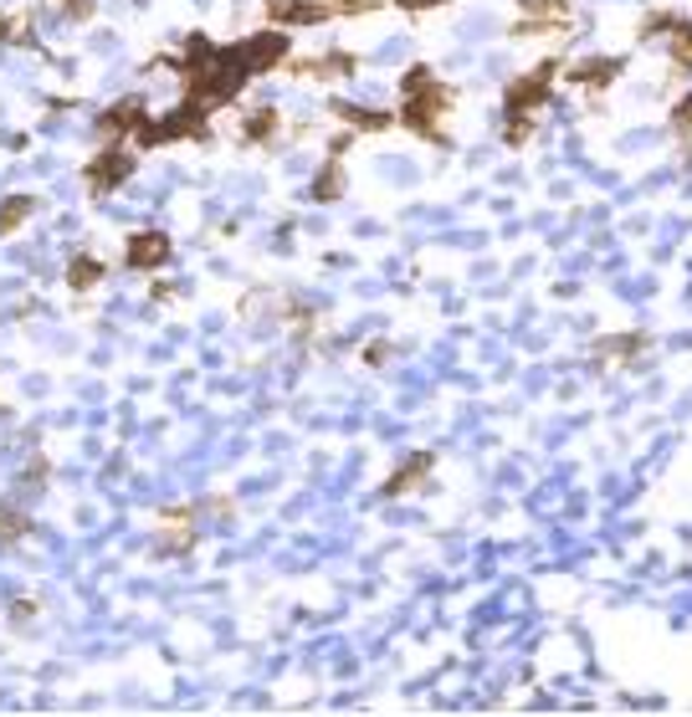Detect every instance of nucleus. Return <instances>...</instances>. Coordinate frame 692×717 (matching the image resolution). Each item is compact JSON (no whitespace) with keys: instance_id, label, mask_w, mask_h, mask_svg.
<instances>
[{"instance_id":"1","label":"nucleus","mask_w":692,"mask_h":717,"mask_svg":"<svg viewBox=\"0 0 692 717\" xmlns=\"http://www.w3.org/2000/svg\"><path fill=\"white\" fill-rule=\"evenodd\" d=\"M452 103H456L452 87L441 83L426 62H416V68L401 77V108H395V118H401L416 139L446 150V144H452V139H446V113H452Z\"/></svg>"},{"instance_id":"2","label":"nucleus","mask_w":692,"mask_h":717,"mask_svg":"<svg viewBox=\"0 0 692 717\" xmlns=\"http://www.w3.org/2000/svg\"><path fill=\"white\" fill-rule=\"evenodd\" d=\"M564 72V62L559 57H549V62H539L534 72H524V77H513V83L503 87V118H534L549 103V93H554V77Z\"/></svg>"},{"instance_id":"3","label":"nucleus","mask_w":692,"mask_h":717,"mask_svg":"<svg viewBox=\"0 0 692 717\" xmlns=\"http://www.w3.org/2000/svg\"><path fill=\"white\" fill-rule=\"evenodd\" d=\"M180 139H211V113L180 103V108L165 118H144V129L134 134V144L139 150H159V144H180Z\"/></svg>"},{"instance_id":"4","label":"nucleus","mask_w":692,"mask_h":717,"mask_svg":"<svg viewBox=\"0 0 692 717\" xmlns=\"http://www.w3.org/2000/svg\"><path fill=\"white\" fill-rule=\"evenodd\" d=\"M139 169V154L129 150V144H103L93 159L83 165V184H87V195H114V190H123L129 184V175Z\"/></svg>"},{"instance_id":"5","label":"nucleus","mask_w":692,"mask_h":717,"mask_svg":"<svg viewBox=\"0 0 692 717\" xmlns=\"http://www.w3.org/2000/svg\"><path fill=\"white\" fill-rule=\"evenodd\" d=\"M237 62L247 68V77H262V72H277L287 62V51H293V41H287L283 26H272V32H256L247 36V41H237Z\"/></svg>"},{"instance_id":"6","label":"nucleus","mask_w":692,"mask_h":717,"mask_svg":"<svg viewBox=\"0 0 692 717\" xmlns=\"http://www.w3.org/2000/svg\"><path fill=\"white\" fill-rule=\"evenodd\" d=\"M262 16H267V26H283V32L323 26V21H334V0H262Z\"/></svg>"},{"instance_id":"7","label":"nucleus","mask_w":692,"mask_h":717,"mask_svg":"<svg viewBox=\"0 0 692 717\" xmlns=\"http://www.w3.org/2000/svg\"><path fill=\"white\" fill-rule=\"evenodd\" d=\"M283 72L293 77H319V83H344L359 72V57L355 51H319V57H287Z\"/></svg>"},{"instance_id":"8","label":"nucleus","mask_w":692,"mask_h":717,"mask_svg":"<svg viewBox=\"0 0 692 717\" xmlns=\"http://www.w3.org/2000/svg\"><path fill=\"white\" fill-rule=\"evenodd\" d=\"M144 118H150V108H144V98H119L114 108H103L98 113V139L103 144H129V139L144 129Z\"/></svg>"},{"instance_id":"9","label":"nucleus","mask_w":692,"mask_h":717,"mask_svg":"<svg viewBox=\"0 0 692 717\" xmlns=\"http://www.w3.org/2000/svg\"><path fill=\"white\" fill-rule=\"evenodd\" d=\"M169 256H175V241H169L165 231H134L129 241H123V262L134 272H159V267H169Z\"/></svg>"},{"instance_id":"10","label":"nucleus","mask_w":692,"mask_h":717,"mask_svg":"<svg viewBox=\"0 0 692 717\" xmlns=\"http://www.w3.org/2000/svg\"><path fill=\"white\" fill-rule=\"evenodd\" d=\"M621 72H625V57H580V62L564 68V83L580 87V93H606Z\"/></svg>"},{"instance_id":"11","label":"nucleus","mask_w":692,"mask_h":717,"mask_svg":"<svg viewBox=\"0 0 692 717\" xmlns=\"http://www.w3.org/2000/svg\"><path fill=\"white\" fill-rule=\"evenodd\" d=\"M329 113L344 118L355 134H385V129H395V123H401V118L385 113V108H365V103H349V98H334V103H329Z\"/></svg>"},{"instance_id":"12","label":"nucleus","mask_w":692,"mask_h":717,"mask_svg":"<svg viewBox=\"0 0 692 717\" xmlns=\"http://www.w3.org/2000/svg\"><path fill=\"white\" fill-rule=\"evenodd\" d=\"M431 467H437V456H431V451H416V456H406L401 467L390 471L380 492H385V498H406V492H416V487H426V477H431Z\"/></svg>"},{"instance_id":"13","label":"nucleus","mask_w":692,"mask_h":717,"mask_svg":"<svg viewBox=\"0 0 692 717\" xmlns=\"http://www.w3.org/2000/svg\"><path fill=\"white\" fill-rule=\"evenodd\" d=\"M195 549V507H169L165 513V538H159V553H190Z\"/></svg>"},{"instance_id":"14","label":"nucleus","mask_w":692,"mask_h":717,"mask_svg":"<svg viewBox=\"0 0 692 717\" xmlns=\"http://www.w3.org/2000/svg\"><path fill=\"white\" fill-rule=\"evenodd\" d=\"M344 190H349V180H344V159L329 154V165L319 169V180L308 184V201H313V205H334V201H344Z\"/></svg>"},{"instance_id":"15","label":"nucleus","mask_w":692,"mask_h":717,"mask_svg":"<svg viewBox=\"0 0 692 717\" xmlns=\"http://www.w3.org/2000/svg\"><path fill=\"white\" fill-rule=\"evenodd\" d=\"M277 134H283V113L277 108H256V113H247V123H241V144H277Z\"/></svg>"},{"instance_id":"16","label":"nucleus","mask_w":692,"mask_h":717,"mask_svg":"<svg viewBox=\"0 0 692 717\" xmlns=\"http://www.w3.org/2000/svg\"><path fill=\"white\" fill-rule=\"evenodd\" d=\"M0 47H36L32 11H0Z\"/></svg>"},{"instance_id":"17","label":"nucleus","mask_w":692,"mask_h":717,"mask_svg":"<svg viewBox=\"0 0 692 717\" xmlns=\"http://www.w3.org/2000/svg\"><path fill=\"white\" fill-rule=\"evenodd\" d=\"M36 195H5V201H0V236H16L21 226H26V220L36 216Z\"/></svg>"},{"instance_id":"18","label":"nucleus","mask_w":692,"mask_h":717,"mask_svg":"<svg viewBox=\"0 0 692 717\" xmlns=\"http://www.w3.org/2000/svg\"><path fill=\"white\" fill-rule=\"evenodd\" d=\"M103 277H108V262H98V256H72L68 262V287L72 292H93Z\"/></svg>"},{"instance_id":"19","label":"nucleus","mask_w":692,"mask_h":717,"mask_svg":"<svg viewBox=\"0 0 692 717\" xmlns=\"http://www.w3.org/2000/svg\"><path fill=\"white\" fill-rule=\"evenodd\" d=\"M652 349V344H646V334H621V338H606V344H600V359H610V365H631V359H642V354Z\"/></svg>"},{"instance_id":"20","label":"nucleus","mask_w":692,"mask_h":717,"mask_svg":"<svg viewBox=\"0 0 692 717\" xmlns=\"http://www.w3.org/2000/svg\"><path fill=\"white\" fill-rule=\"evenodd\" d=\"M667 57H672L677 72H692V21H682V26L667 36Z\"/></svg>"},{"instance_id":"21","label":"nucleus","mask_w":692,"mask_h":717,"mask_svg":"<svg viewBox=\"0 0 692 717\" xmlns=\"http://www.w3.org/2000/svg\"><path fill=\"white\" fill-rule=\"evenodd\" d=\"M26 534H32V517L21 507H0V543H21Z\"/></svg>"},{"instance_id":"22","label":"nucleus","mask_w":692,"mask_h":717,"mask_svg":"<svg viewBox=\"0 0 692 717\" xmlns=\"http://www.w3.org/2000/svg\"><path fill=\"white\" fill-rule=\"evenodd\" d=\"M518 11L534 21H570V0H518Z\"/></svg>"},{"instance_id":"23","label":"nucleus","mask_w":692,"mask_h":717,"mask_svg":"<svg viewBox=\"0 0 692 717\" xmlns=\"http://www.w3.org/2000/svg\"><path fill=\"white\" fill-rule=\"evenodd\" d=\"M672 134L692 139V93H682V98L672 103Z\"/></svg>"},{"instance_id":"24","label":"nucleus","mask_w":692,"mask_h":717,"mask_svg":"<svg viewBox=\"0 0 692 717\" xmlns=\"http://www.w3.org/2000/svg\"><path fill=\"white\" fill-rule=\"evenodd\" d=\"M380 11V0H334V16H370Z\"/></svg>"},{"instance_id":"25","label":"nucleus","mask_w":692,"mask_h":717,"mask_svg":"<svg viewBox=\"0 0 692 717\" xmlns=\"http://www.w3.org/2000/svg\"><path fill=\"white\" fill-rule=\"evenodd\" d=\"M62 11H68L72 21H93V11H98V0H62Z\"/></svg>"},{"instance_id":"26","label":"nucleus","mask_w":692,"mask_h":717,"mask_svg":"<svg viewBox=\"0 0 692 717\" xmlns=\"http://www.w3.org/2000/svg\"><path fill=\"white\" fill-rule=\"evenodd\" d=\"M401 11H410V16H426V11H441V5H452V0H395Z\"/></svg>"},{"instance_id":"27","label":"nucleus","mask_w":692,"mask_h":717,"mask_svg":"<svg viewBox=\"0 0 692 717\" xmlns=\"http://www.w3.org/2000/svg\"><path fill=\"white\" fill-rule=\"evenodd\" d=\"M390 359V344H370V349H365V365H385Z\"/></svg>"},{"instance_id":"28","label":"nucleus","mask_w":692,"mask_h":717,"mask_svg":"<svg viewBox=\"0 0 692 717\" xmlns=\"http://www.w3.org/2000/svg\"><path fill=\"white\" fill-rule=\"evenodd\" d=\"M36 616V600H16L11 605V620H32Z\"/></svg>"}]
</instances>
